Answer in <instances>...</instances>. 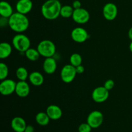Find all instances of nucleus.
Wrapping results in <instances>:
<instances>
[{"instance_id":"f257e3e1","label":"nucleus","mask_w":132,"mask_h":132,"mask_svg":"<svg viewBox=\"0 0 132 132\" xmlns=\"http://www.w3.org/2000/svg\"><path fill=\"white\" fill-rule=\"evenodd\" d=\"M62 5L59 0H47L41 6V14L48 20H54L60 15Z\"/></svg>"},{"instance_id":"f03ea898","label":"nucleus","mask_w":132,"mask_h":132,"mask_svg":"<svg viewBox=\"0 0 132 132\" xmlns=\"http://www.w3.org/2000/svg\"><path fill=\"white\" fill-rule=\"evenodd\" d=\"M9 26L14 32L22 33L28 29L29 20L25 14L15 12L9 18Z\"/></svg>"},{"instance_id":"7ed1b4c3","label":"nucleus","mask_w":132,"mask_h":132,"mask_svg":"<svg viewBox=\"0 0 132 132\" xmlns=\"http://www.w3.org/2000/svg\"><path fill=\"white\" fill-rule=\"evenodd\" d=\"M37 49L41 56L47 58L54 56L56 51V46L52 41L45 39L38 44Z\"/></svg>"},{"instance_id":"20e7f679","label":"nucleus","mask_w":132,"mask_h":132,"mask_svg":"<svg viewBox=\"0 0 132 132\" xmlns=\"http://www.w3.org/2000/svg\"><path fill=\"white\" fill-rule=\"evenodd\" d=\"M12 45L19 52L24 53L30 46V40L21 33L15 35L12 39Z\"/></svg>"},{"instance_id":"39448f33","label":"nucleus","mask_w":132,"mask_h":132,"mask_svg":"<svg viewBox=\"0 0 132 132\" xmlns=\"http://www.w3.org/2000/svg\"><path fill=\"white\" fill-rule=\"evenodd\" d=\"M77 75L76 67L71 64H66L61 71V78L65 83H70L74 80Z\"/></svg>"},{"instance_id":"423d86ee","label":"nucleus","mask_w":132,"mask_h":132,"mask_svg":"<svg viewBox=\"0 0 132 132\" xmlns=\"http://www.w3.org/2000/svg\"><path fill=\"white\" fill-rule=\"evenodd\" d=\"M104 121V116L100 111L95 110L90 112L88 116L86 121L92 128H97L100 127Z\"/></svg>"},{"instance_id":"0eeeda50","label":"nucleus","mask_w":132,"mask_h":132,"mask_svg":"<svg viewBox=\"0 0 132 132\" xmlns=\"http://www.w3.org/2000/svg\"><path fill=\"white\" fill-rule=\"evenodd\" d=\"M109 97V91L104 86H98L95 88L92 94V99L97 103L105 102Z\"/></svg>"},{"instance_id":"6e6552de","label":"nucleus","mask_w":132,"mask_h":132,"mask_svg":"<svg viewBox=\"0 0 132 132\" xmlns=\"http://www.w3.org/2000/svg\"><path fill=\"white\" fill-rule=\"evenodd\" d=\"M16 83L14 80L5 79L0 84V92L3 95H10L15 92Z\"/></svg>"},{"instance_id":"1a4fd4ad","label":"nucleus","mask_w":132,"mask_h":132,"mask_svg":"<svg viewBox=\"0 0 132 132\" xmlns=\"http://www.w3.org/2000/svg\"><path fill=\"white\" fill-rule=\"evenodd\" d=\"M72 17L76 23L78 24H85L90 19V14L86 9L81 7L78 9H74Z\"/></svg>"},{"instance_id":"9d476101","label":"nucleus","mask_w":132,"mask_h":132,"mask_svg":"<svg viewBox=\"0 0 132 132\" xmlns=\"http://www.w3.org/2000/svg\"><path fill=\"white\" fill-rule=\"evenodd\" d=\"M118 9L116 5L113 3H108L103 6V14L104 18L108 21H113L117 17Z\"/></svg>"},{"instance_id":"9b49d317","label":"nucleus","mask_w":132,"mask_h":132,"mask_svg":"<svg viewBox=\"0 0 132 132\" xmlns=\"http://www.w3.org/2000/svg\"><path fill=\"white\" fill-rule=\"evenodd\" d=\"M72 39L76 43H82L88 39L89 35L87 31L82 27H76L71 32Z\"/></svg>"},{"instance_id":"f8f14e48","label":"nucleus","mask_w":132,"mask_h":132,"mask_svg":"<svg viewBox=\"0 0 132 132\" xmlns=\"http://www.w3.org/2000/svg\"><path fill=\"white\" fill-rule=\"evenodd\" d=\"M30 86L26 81H19L16 83L15 94L19 97L24 98L28 96L30 94Z\"/></svg>"},{"instance_id":"ddd939ff","label":"nucleus","mask_w":132,"mask_h":132,"mask_svg":"<svg viewBox=\"0 0 132 132\" xmlns=\"http://www.w3.org/2000/svg\"><path fill=\"white\" fill-rule=\"evenodd\" d=\"M33 3L31 0H19L15 5L18 12L23 14H27L32 10Z\"/></svg>"},{"instance_id":"4468645a","label":"nucleus","mask_w":132,"mask_h":132,"mask_svg":"<svg viewBox=\"0 0 132 132\" xmlns=\"http://www.w3.org/2000/svg\"><path fill=\"white\" fill-rule=\"evenodd\" d=\"M46 113L49 116L50 119L56 121L61 119L63 115V112H62L61 108L58 106L55 105V104H52V105L48 106L46 108Z\"/></svg>"},{"instance_id":"2eb2a0df","label":"nucleus","mask_w":132,"mask_h":132,"mask_svg":"<svg viewBox=\"0 0 132 132\" xmlns=\"http://www.w3.org/2000/svg\"><path fill=\"white\" fill-rule=\"evenodd\" d=\"M27 123L25 120L21 117H15L11 121V127L15 132H24Z\"/></svg>"},{"instance_id":"dca6fc26","label":"nucleus","mask_w":132,"mask_h":132,"mask_svg":"<svg viewBox=\"0 0 132 132\" xmlns=\"http://www.w3.org/2000/svg\"><path fill=\"white\" fill-rule=\"evenodd\" d=\"M43 70L47 74H52L57 69V62L53 57H47L43 62Z\"/></svg>"},{"instance_id":"f3484780","label":"nucleus","mask_w":132,"mask_h":132,"mask_svg":"<svg viewBox=\"0 0 132 132\" xmlns=\"http://www.w3.org/2000/svg\"><path fill=\"white\" fill-rule=\"evenodd\" d=\"M13 14V9L9 3L5 1H2L0 3V15L1 17L9 18Z\"/></svg>"},{"instance_id":"a211bd4d","label":"nucleus","mask_w":132,"mask_h":132,"mask_svg":"<svg viewBox=\"0 0 132 132\" xmlns=\"http://www.w3.org/2000/svg\"><path fill=\"white\" fill-rule=\"evenodd\" d=\"M28 79L32 85L36 86H39L44 82V77L40 72L35 71L32 72L28 76Z\"/></svg>"},{"instance_id":"6ab92c4d","label":"nucleus","mask_w":132,"mask_h":132,"mask_svg":"<svg viewBox=\"0 0 132 132\" xmlns=\"http://www.w3.org/2000/svg\"><path fill=\"white\" fill-rule=\"evenodd\" d=\"M12 52V48L10 44L3 42L0 44V58L2 59L9 57Z\"/></svg>"},{"instance_id":"aec40b11","label":"nucleus","mask_w":132,"mask_h":132,"mask_svg":"<svg viewBox=\"0 0 132 132\" xmlns=\"http://www.w3.org/2000/svg\"><path fill=\"white\" fill-rule=\"evenodd\" d=\"M50 117L46 112H39L36 116V121L40 126H46L50 122Z\"/></svg>"},{"instance_id":"412c9836","label":"nucleus","mask_w":132,"mask_h":132,"mask_svg":"<svg viewBox=\"0 0 132 132\" xmlns=\"http://www.w3.org/2000/svg\"><path fill=\"white\" fill-rule=\"evenodd\" d=\"M26 57L28 60L31 61H36L39 59L40 57V54L38 52L37 49L33 48H30L27 51L24 52Z\"/></svg>"},{"instance_id":"4be33fe9","label":"nucleus","mask_w":132,"mask_h":132,"mask_svg":"<svg viewBox=\"0 0 132 132\" xmlns=\"http://www.w3.org/2000/svg\"><path fill=\"white\" fill-rule=\"evenodd\" d=\"M74 9L70 5H64L62 6L61 9L60 15L64 18H69L73 15Z\"/></svg>"},{"instance_id":"5701e85b","label":"nucleus","mask_w":132,"mask_h":132,"mask_svg":"<svg viewBox=\"0 0 132 132\" xmlns=\"http://www.w3.org/2000/svg\"><path fill=\"white\" fill-rule=\"evenodd\" d=\"M16 77L19 81H26L28 78L29 74L28 73V71L24 67H21L17 69L15 72Z\"/></svg>"},{"instance_id":"b1692460","label":"nucleus","mask_w":132,"mask_h":132,"mask_svg":"<svg viewBox=\"0 0 132 132\" xmlns=\"http://www.w3.org/2000/svg\"><path fill=\"white\" fill-rule=\"evenodd\" d=\"M82 58L79 54L74 53V54H72L70 57V63L73 67H77L81 65V64H82Z\"/></svg>"},{"instance_id":"393cba45","label":"nucleus","mask_w":132,"mask_h":132,"mask_svg":"<svg viewBox=\"0 0 132 132\" xmlns=\"http://www.w3.org/2000/svg\"><path fill=\"white\" fill-rule=\"evenodd\" d=\"M9 75V68L4 63H0V79L1 81L6 79Z\"/></svg>"},{"instance_id":"a878e982","label":"nucleus","mask_w":132,"mask_h":132,"mask_svg":"<svg viewBox=\"0 0 132 132\" xmlns=\"http://www.w3.org/2000/svg\"><path fill=\"white\" fill-rule=\"evenodd\" d=\"M92 128L88 122L82 123L79 125L78 128L79 132H91Z\"/></svg>"},{"instance_id":"bb28decb","label":"nucleus","mask_w":132,"mask_h":132,"mask_svg":"<svg viewBox=\"0 0 132 132\" xmlns=\"http://www.w3.org/2000/svg\"><path fill=\"white\" fill-rule=\"evenodd\" d=\"M115 86V82L112 79H108L107 81H106V82H104V86L105 88H106L108 91L112 90L113 88Z\"/></svg>"},{"instance_id":"cd10ccee","label":"nucleus","mask_w":132,"mask_h":132,"mask_svg":"<svg viewBox=\"0 0 132 132\" xmlns=\"http://www.w3.org/2000/svg\"><path fill=\"white\" fill-rule=\"evenodd\" d=\"M72 6L73 8V9H80V8H81V3L79 0H76L73 2Z\"/></svg>"},{"instance_id":"c85d7f7f","label":"nucleus","mask_w":132,"mask_h":132,"mask_svg":"<svg viewBox=\"0 0 132 132\" xmlns=\"http://www.w3.org/2000/svg\"><path fill=\"white\" fill-rule=\"evenodd\" d=\"M76 72H77V73H78V74H81V73H82L84 72H85V68H84V67L82 65V64L76 67Z\"/></svg>"},{"instance_id":"c756f323","label":"nucleus","mask_w":132,"mask_h":132,"mask_svg":"<svg viewBox=\"0 0 132 132\" xmlns=\"http://www.w3.org/2000/svg\"><path fill=\"white\" fill-rule=\"evenodd\" d=\"M24 132H34V128L32 125H27Z\"/></svg>"},{"instance_id":"7c9ffc66","label":"nucleus","mask_w":132,"mask_h":132,"mask_svg":"<svg viewBox=\"0 0 132 132\" xmlns=\"http://www.w3.org/2000/svg\"><path fill=\"white\" fill-rule=\"evenodd\" d=\"M128 37L131 41H132V27L130 28L128 31Z\"/></svg>"},{"instance_id":"2f4dec72","label":"nucleus","mask_w":132,"mask_h":132,"mask_svg":"<svg viewBox=\"0 0 132 132\" xmlns=\"http://www.w3.org/2000/svg\"><path fill=\"white\" fill-rule=\"evenodd\" d=\"M129 48H130V50L131 51V52L132 53V41L130 43V45H129Z\"/></svg>"}]
</instances>
